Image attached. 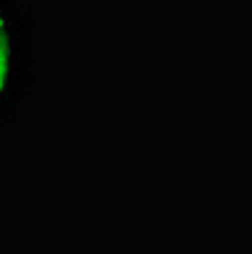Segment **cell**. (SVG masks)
I'll list each match as a JSON object with an SVG mask.
<instances>
[{"label":"cell","instance_id":"6da1fadb","mask_svg":"<svg viewBox=\"0 0 252 254\" xmlns=\"http://www.w3.org/2000/svg\"><path fill=\"white\" fill-rule=\"evenodd\" d=\"M31 15L20 0L0 8V125L10 122L31 92Z\"/></svg>","mask_w":252,"mask_h":254},{"label":"cell","instance_id":"7a4b0ae2","mask_svg":"<svg viewBox=\"0 0 252 254\" xmlns=\"http://www.w3.org/2000/svg\"><path fill=\"white\" fill-rule=\"evenodd\" d=\"M5 3H8V0H0V8H3V5H5Z\"/></svg>","mask_w":252,"mask_h":254}]
</instances>
